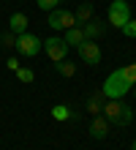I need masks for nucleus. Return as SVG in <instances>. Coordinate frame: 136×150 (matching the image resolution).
Here are the masks:
<instances>
[{
	"label": "nucleus",
	"mask_w": 136,
	"mask_h": 150,
	"mask_svg": "<svg viewBox=\"0 0 136 150\" xmlns=\"http://www.w3.org/2000/svg\"><path fill=\"white\" fill-rule=\"evenodd\" d=\"M104 104H106V96H104V90H98V93H93L87 98V104H85V109H87V115H101L104 112Z\"/></svg>",
	"instance_id": "1a4fd4ad"
},
{
	"label": "nucleus",
	"mask_w": 136,
	"mask_h": 150,
	"mask_svg": "<svg viewBox=\"0 0 136 150\" xmlns=\"http://www.w3.org/2000/svg\"><path fill=\"white\" fill-rule=\"evenodd\" d=\"M131 150H136V139H133V147H131Z\"/></svg>",
	"instance_id": "4be33fe9"
},
{
	"label": "nucleus",
	"mask_w": 136,
	"mask_h": 150,
	"mask_svg": "<svg viewBox=\"0 0 136 150\" xmlns=\"http://www.w3.org/2000/svg\"><path fill=\"white\" fill-rule=\"evenodd\" d=\"M54 68H57V74H60V76H66V79H71V76H76V66L71 63L68 57H66V60H60V63L54 66Z\"/></svg>",
	"instance_id": "2eb2a0df"
},
{
	"label": "nucleus",
	"mask_w": 136,
	"mask_h": 150,
	"mask_svg": "<svg viewBox=\"0 0 136 150\" xmlns=\"http://www.w3.org/2000/svg\"><path fill=\"white\" fill-rule=\"evenodd\" d=\"M35 3H38V8H41V11H54L60 0H35Z\"/></svg>",
	"instance_id": "aec40b11"
},
{
	"label": "nucleus",
	"mask_w": 136,
	"mask_h": 150,
	"mask_svg": "<svg viewBox=\"0 0 136 150\" xmlns=\"http://www.w3.org/2000/svg\"><path fill=\"white\" fill-rule=\"evenodd\" d=\"M131 87H133V85L128 82V79H125L123 68H117V71H112V74L106 76V82H104V87H101V90H104V96H106V98H123V96L128 93Z\"/></svg>",
	"instance_id": "f03ea898"
},
{
	"label": "nucleus",
	"mask_w": 136,
	"mask_h": 150,
	"mask_svg": "<svg viewBox=\"0 0 136 150\" xmlns=\"http://www.w3.org/2000/svg\"><path fill=\"white\" fill-rule=\"evenodd\" d=\"M79 57L85 60L87 66H98L101 63V47H98L95 41H85V44H79Z\"/></svg>",
	"instance_id": "0eeeda50"
},
{
	"label": "nucleus",
	"mask_w": 136,
	"mask_h": 150,
	"mask_svg": "<svg viewBox=\"0 0 136 150\" xmlns=\"http://www.w3.org/2000/svg\"><path fill=\"white\" fill-rule=\"evenodd\" d=\"M0 47L3 49H16V33H11V30L0 33Z\"/></svg>",
	"instance_id": "dca6fc26"
},
{
	"label": "nucleus",
	"mask_w": 136,
	"mask_h": 150,
	"mask_svg": "<svg viewBox=\"0 0 136 150\" xmlns=\"http://www.w3.org/2000/svg\"><path fill=\"white\" fill-rule=\"evenodd\" d=\"M101 115L109 123H114V126H128V123L133 120V109L128 107V104H123L120 98H106Z\"/></svg>",
	"instance_id": "f257e3e1"
},
{
	"label": "nucleus",
	"mask_w": 136,
	"mask_h": 150,
	"mask_svg": "<svg viewBox=\"0 0 136 150\" xmlns=\"http://www.w3.org/2000/svg\"><path fill=\"white\" fill-rule=\"evenodd\" d=\"M52 117L63 123V120H71V117H74V112H71L68 104H57V107H52Z\"/></svg>",
	"instance_id": "4468645a"
},
{
	"label": "nucleus",
	"mask_w": 136,
	"mask_h": 150,
	"mask_svg": "<svg viewBox=\"0 0 136 150\" xmlns=\"http://www.w3.org/2000/svg\"><path fill=\"white\" fill-rule=\"evenodd\" d=\"M74 14H76V25H87L90 19H93V6H90V3H82Z\"/></svg>",
	"instance_id": "ddd939ff"
},
{
	"label": "nucleus",
	"mask_w": 136,
	"mask_h": 150,
	"mask_svg": "<svg viewBox=\"0 0 136 150\" xmlns=\"http://www.w3.org/2000/svg\"><path fill=\"white\" fill-rule=\"evenodd\" d=\"M6 66H8V71H14V74L19 71V68H22V66H19V60H16V57H8V60H6Z\"/></svg>",
	"instance_id": "412c9836"
},
{
	"label": "nucleus",
	"mask_w": 136,
	"mask_h": 150,
	"mask_svg": "<svg viewBox=\"0 0 136 150\" xmlns=\"http://www.w3.org/2000/svg\"><path fill=\"white\" fill-rule=\"evenodd\" d=\"M82 28H85V36H87V41H95V38H101L104 36V30H106V25L101 22V19H90L87 25H82Z\"/></svg>",
	"instance_id": "9b49d317"
},
{
	"label": "nucleus",
	"mask_w": 136,
	"mask_h": 150,
	"mask_svg": "<svg viewBox=\"0 0 136 150\" xmlns=\"http://www.w3.org/2000/svg\"><path fill=\"white\" fill-rule=\"evenodd\" d=\"M8 30L16 33V36H19V33H25V30H27V16L19 14V11L11 14V19H8Z\"/></svg>",
	"instance_id": "f8f14e48"
},
{
	"label": "nucleus",
	"mask_w": 136,
	"mask_h": 150,
	"mask_svg": "<svg viewBox=\"0 0 136 150\" xmlns=\"http://www.w3.org/2000/svg\"><path fill=\"white\" fill-rule=\"evenodd\" d=\"M41 49H44V41L38 36H33V33H19V36H16V52H19V55L35 57Z\"/></svg>",
	"instance_id": "7ed1b4c3"
},
{
	"label": "nucleus",
	"mask_w": 136,
	"mask_h": 150,
	"mask_svg": "<svg viewBox=\"0 0 136 150\" xmlns=\"http://www.w3.org/2000/svg\"><path fill=\"white\" fill-rule=\"evenodd\" d=\"M63 41H66L68 47H79V44H85V41H87L85 28H82V25H76V28H68L66 36H63Z\"/></svg>",
	"instance_id": "9d476101"
},
{
	"label": "nucleus",
	"mask_w": 136,
	"mask_h": 150,
	"mask_svg": "<svg viewBox=\"0 0 136 150\" xmlns=\"http://www.w3.org/2000/svg\"><path fill=\"white\" fill-rule=\"evenodd\" d=\"M120 30H123V33H125L128 38H136V19H128V22H125Z\"/></svg>",
	"instance_id": "a211bd4d"
},
{
	"label": "nucleus",
	"mask_w": 136,
	"mask_h": 150,
	"mask_svg": "<svg viewBox=\"0 0 136 150\" xmlns=\"http://www.w3.org/2000/svg\"><path fill=\"white\" fill-rule=\"evenodd\" d=\"M16 79H19L22 85H30L33 79H35V74H33V68H25V66H22L19 71H16Z\"/></svg>",
	"instance_id": "f3484780"
},
{
	"label": "nucleus",
	"mask_w": 136,
	"mask_h": 150,
	"mask_svg": "<svg viewBox=\"0 0 136 150\" xmlns=\"http://www.w3.org/2000/svg\"><path fill=\"white\" fill-rule=\"evenodd\" d=\"M68 49H71V47H68V44L63 41L60 36H52V38L44 41V52L49 55L52 63H60V60H66V57H68Z\"/></svg>",
	"instance_id": "39448f33"
},
{
	"label": "nucleus",
	"mask_w": 136,
	"mask_h": 150,
	"mask_svg": "<svg viewBox=\"0 0 136 150\" xmlns=\"http://www.w3.org/2000/svg\"><path fill=\"white\" fill-rule=\"evenodd\" d=\"M133 96H136V87H133Z\"/></svg>",
	"instance_id": "5701e85b"
},
{
	"label": "nucleus",
	"mask_w": 136,
	"mask_h": 150,
	"mask_svg": "<svg viewBox=\"0 0 136 150\" xmlns=\"http://www.w3.org/2000/svg\"><path fill=\"white\" fill-rule=\"evenodd\" d=\"M49 28L52 30L76 28V14L74 11H66V8H54V11H49Z\"/></svg>",
	"instance_id": "20e7f679"
},
{
	"label": "nucleus",
	"mask_w": 136,
	"mask_h": 150,
	"mask_svg": "<svg viewBox=\"0 0 136 150\" xmlns=\"http://www.w3.org/2000/svg\"><path fill=\"white\" fill-rule=\"evenodd\" d=\"M128 19H131V6L125 0H112V6H109V25L112 28H123Z\"/></svg>",
	"instance_id": "423d86ee"
},
{
	"label": "nucleus",
	"mask_w": 136,
	"mask_h": 150,
	"mask_svg": "<svg viewBox=\"0 0 136 150\" xmlns=\"http://www.w3.org/2000/svg\"><path fill=\"white\" fill-rule=\"evenodd\" d=\"M123 74H125V79H128L131 85H136V63H131V66H123Z\"/></svg>",
	"instance_id": "6ab92c4d"
},
{
	"label": "nucleus",
	"mask_w": 136,
	"mask_h": 150,
	"mask_svg": "<svg viewBox=\"0 0 136 150\" xmlns=\"http://www.w3.org/2000/svg\"><path fill=\"white\" fill-rule=\"evenodd\" d=\"M109 126H112V123H109L104 115H95L87 131H90V137H93V139H104V137H109Z\"/></svg>",
	"instance_id": "6e6552de"
}]
</instances>
